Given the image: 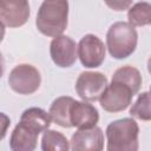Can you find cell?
<instances>
[{
  "mask_svg": "<svg viewBox=\"0 0 151 151\" xmlns=\"http://www.w3.org/2000/svg\"><path fill=\"white\" fill-rule=\"evenodd\" d=\"M67 0H44L37 13L35 26L41 34L54 38L63 34L67 27Z\"/></svg>",
  "mask_w": 151,
  "mask_h": 151,
  "instance_id": "1",
  "label": "cell"
},
{
  "mask_svg": "<svg viewBox=\"0 0 151 151\" xmlns=\"http://www.w3.org/2000/svg\"><path fill=\"white\" fill-rule=\"evenodd\" d=\"M139 126L133 118L111 122L106 127L109 151H137Z\"/></svg>",
  "mask_w": 151,
  "mask_h": 151,
  "instance_id": "2",
  "label": "cell"
},
{
  "mask_svg": "<svg viewBox=\"0 0 151 151\" xmlns=\"http://www.w3.org/2000/svg\"><path fill=\"white\" fill-rule=\"evenodd\" d=\"M138 42L136 28L125 21H117L110 26L106 33V47L114 59H125L130 57Z\"/></svg>",
  "mask_w": 151,
  "mask_h": 151,
  "instance_id": "3",
  "label": "cell"
},
{
  "mask_svg": "<svg viewBox=\"0 0 151 151\" xmlns=\"http://www.w3.org/2000/svg\"><path fill=\"white\" fill-rule=\"evenodd\" d=\"M41 76L38 68L29 64L17 65L8 76L9 87L19 94H32L40 87Z\"/></svg>",
  "mask_w": 151,
  "mask_h": 151,
  "instance_id": "4",
  "label": "cell"
},
{
  "mask_svg": "<svg viewBox=\"0 0 151 151\" xmlns=\"http://www.w3.org/2000/svg\"><path fill=\"white\" fill-rule=\"evenodd\" d=\"M133 96L134 93L129 86L118 80H111V84H107L98 100L106 112L116 113L126 110L131 104Z\"/></svg>",
  "mask_w": 151,
  "mask_h": 151,
  "instance_id": "5",
  "label": "cell"
},
{
  "mask_svg": "<svg viewBox=\"0 0 151 151\" xmlns=\"http://www.w3.org/2000/svg\"><path fill=\"white\" fill-rule=\"evenodd\" d=\"M105 45L94 34L84 35L77 45V54L83 66L87 68L99 67L105 60Z\"/></svg>",
  "mask_w": 151,
  "mask_h": 151,
  "instance_id": "6",
  "label": "cell"
},
{
  "mask_svg": "<svg viewBox=\"0 0 151 151\" xmlns=\"http://www.w3.org/2000/svg\"><path fill=\"white\" fill-rule=\"evenodd\" d=\"M107 78L101 72H81L76 81V92L85 101H96L107 86Z\"/></svg>",
  "mask_w": 151,
  "mask_h": 151,
  "instance_id": "7",
  "label": "cell"
},
{
  "mask_svg": "<svg viewBox=\"0 0 151 151\" xmlns=\"http://www.w3.org/2000/svg\"><path fill=\"white\" fill-rule=\"evenodd\" d=\"M50 55L52 61L58 67H71L78 58L77 44L67 35H57L50 44Z\"/></svg>",
  "mask_w": 151,
  "mask_h": 151,
  "instance_id": "8",
  "label": "cell"
},
{
  "mask_svg": "<svg viewBox=\"0 0 151 151\" xmlns=\"http://www.w3.org/2000/svg\"><path fill=\"white\" fill-rule=\"evenodd\" d=\"M28 18V0H0V20L4 25L17 28L25 25Z\"/></svg>",
  "mask_w": 151,
  "mask_h": 151,
  "instance_id": "9",
  "label": "cell"
},
{
  "mask_svg": "<svg viewBox=\"0 0 151 151\" xmlns=\"http://www.w3.org/2000/svg\"><path fill=\"white\" fill-rule=\"evenodd\" d=\"M70 149L74 151H100L104 149V133L100 127L78 129L71 137Z\"/></svg>",
  "mask_w": 151,
  "mask_h": 151,
  "instance_id": "10",
  "label": "cell"
},
{
  "mask_svg": "<svg viewBox=\"0 0 151 151\" xmlns=\"http://www.w3.org/2000/svg\"><path fill=\"white\" fill-rule=\"evenodd\" d=\"M71 124L77 129H88L96 126L99 120L98 110L87 101L74 100L71 106Z\"/></svg>",
  "mask_w": 151,
  "mask_h": 151,
  "instance_id": "11",
  "label": "cell"
},
{
  "mask_svg": "<svg viewBox=\"0 0 151 151\" xmlns=\"http://www.w3.org/2000/svg\"><path fill=\"white\" fill-rule=\"evenodd\" d=\"M38 136V132L19 122L11 134L9 147L13 151H33L37 147Z\"/></svg>",
  "mask_w": 151,
  "mask_h": 151,
  "instance_id": "12",
  "label": "cell"
},
{
  "mask_svg": "<svg viewBox=\"0 0 151 151\" xmlns=\"http://www.w3.org/2000/svg\"><path fill=\"white\" fill-rule=\"evenodd\" d=\"M73 101L74 99L68 96L58 97L57 99L53 100V103L50 106L48 114L57 125L61 127H67V129L72 127L70 113H71V106Z\"/></svg>",
  "mask_w": 151,
  "mask_h": 151,
  "instance_id": "13",
  "label": "cell"
},
{
  "mask_svg": "<svg viewBox=\"0 0 151 151\" xmlns=\"http://www.w3.org/2000/svg\"><path fill=\"white\" fill-rule=\"evenodd\" d=\"M19 122L40 134L50 127L52 119L45 110L40 107H28L21 113Z\"/></svg>",
  "mask_w": 151,
  "mask_h": 151,
  "instance_id": "14",
  "label": "cell"
},
{
  "mask_svg": "<svg viewBox=\"0 0 151 151\" xmlns=\"http://www.w3.org/2000/svg\"><path fill=\"white\" fill-rule=\"evenodd\" d=\"M112 80H118V81L125 84L126 86H129L132 90V92L134 94L138 93V91L140 90L142 83H143L140 72L136 67L129 66V65L116 70V72L112 76Z\"/></svg>",
  "mask_w": 151,
  "mask_h": 151,
  "instance_id": "15",
  "label": "cell"
},
{
  "mask_svg": "<svg viewBox=\"0 0 151 151\" xmlns=\"http://www.w3.org/2000/svg\"><path fill=\"white\" fill-rule=\"evenodd\" d=\"M129 24L133 27L147 26L151 24V5L146 1H140L129 7Z\"/></svg>",
  "mask_w": 151,
  "mask_h": 151,
  "instance_id": "16",
  "label": "cell"
},
{
  "mask_svg": "<svg viewBox=\"0 0 151 151\" xmlns=\"http://www.w3.org/2000/svg\"><path fill=\"white\" fill-rule=\"evenodd\" d=\"M70 149V142L66 136L55 130H45L41 138V150L42 151H66Z\"/></svg>",
  "mask_w": 151,
  "mask_h": 151,
  "instance_id": "17",
  "label": "cell"
},
{
  "mask_svg": "<svg viewBox=\"0 0 151 151\" xmlns=\"http://www.w3.org/2000/svg\"><path fill=\"white\" fill-rule=\"evenodd\" d=\"M130 114L133 118L149 122L151 119V111H150V93L147 91L140 93L130 109Z\"/></svg>",
  "mask_w": 151,
  "mask_h": 151,
  "instance_id": "18",
  "label": "cell"
},
{
  "mask_svg": "<svg viewBox=\"0 0 151 151\" xmlns=\"http://www.w3.org/2000/svg\"><path fill=\"white\" fill-rule=\"evenodd\" d=\"M133 0H104L107 7H110L113 11L122 12L125 9H129V7L132 5Z\"/></svg>",
  "mask_w": 151,
  "mask_h": 151,
  "instance_id": "19",
  "label": "cell"
},
{
  "mask_svg": "<svg viewBox=\"0 0 151 151\" xmlns=\"http://www.w3.org/2000/svg\"><path fill=\"white\" fill-rule=\"evenodd\" d=\"M11 125V119L9 117L4 113V112H0V140H2L7 133V130Z\"/></svg>",
  "mask_w": 151,
  "mask_h": 151,
  "instance_id": "20",
  "label": "cell"
},
{
  "mask_svg": "<svg viewBox=\"0 0 151 151\" xmlns=\"http://www.w3.org/2000/svg\"><path fill=\"white\" fill-rule=\"evenodd\" d=\"M4 70H5V61H4L2 54L0 53V78H1L2 74H4Z\"/></svg>",
  "mask_w": 151,
  "mask_h": 151,
  "instance_id": "21",
  "label": "cell"
},
{
  "mask_svg": "<svg viewBox=\"0 0 151 151\" xmlns=\"http://www.w3.org/2000/svg\"><path fill=\"white\" fill-rule=\"evenodd\" d=\"M4 37H5V25H4V22L0 20V42L2 41Z\"/></svg>",
  "mask_w": 151,
  "mask_h": 151,
  "instance_id": "22",
  "label": "cell"
}]
</instances>
